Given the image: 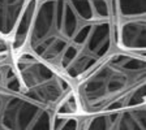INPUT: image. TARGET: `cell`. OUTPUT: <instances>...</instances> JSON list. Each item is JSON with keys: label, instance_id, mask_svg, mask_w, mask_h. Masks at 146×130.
Returning <instances> with one entry per match:
<instances>
[{"label": "cell", "instance_id": "7a4b0ae2", "mask_svg": "<svg viewBox=\"0 0 146 130\" xmlns=\"http://www.w3.org/2000/svg\"><path fill=\"white\" fill-rule=\"evenodd\" d=\"M80 116L146 106L145 53L111 52L73 83Z\"/></svg>", "mask_w": 146, "mask_h": 130}, {"label": "cell", "instance_id": "8992f818", "mask_svg": "<svg viewBox=\"0 0 146 130\" xmlns=\"http://www.w3.org/2000/svg\"><path fill=\"white\" fill-rule=\"evenodd\" d=\"M29 0H0V34L11 39Z\"/></svg>", "mask_w": 146, "mask_h": 130}, {"label": "cell", "instance_id": "52a82bcc", "mask_svg": "<svg viewBox=\"0 0 146 130\" xmlns=\"http://www.w3.org/2000/svg\"><path fill=\"white\" fill-rule=\"evenodd\" d=\"M112 22L145 18L146 0H110Z\"/></svg>", "mask_w": 146, "mask_h": 130}, {"label": "cell", "instance_id": "9c48e42d", "mask_svg": "<svg viewBox=\"0 0 146 130\" xmlns=\"http://www.w3.org/2000/svg\"><path fill=\"white\" fill-rule=\"evenodd\" d=\"M7 52H11V42L8 38L0 34V55L7 53Z\"/></svg>", "mask_w": 146, "mask_h": 130}, {"label": "cell", "instance_id": "5b68a950", "mask_svg": "<svg viewBox=\"0 0 146 130\" xmlns=\"http://www.w3.org/2000/svg\"><path fill=\"white\" fill-rule=\"evenodd\" d=\"M77 130H146V106L80 116Z\"/></svg>", "mask_w": 146, "mask_h": 130}, {"label": "cell", "instance_id": "3957f363", "mask_svg": "<svg viewBox=\"0 0 146 130\" xmlns=\"http://www.w3.org/2000/svg\"><path fill=\"white\" fill-rule=\"evenodd\" d=\"M58 111L24 88L12 52L0 55V130H55Z\"/></svg>", "mask_w": 146, "mask_h": 130}, {"label": "cell", "instance_id": "277c9868", "mask_svg": "<svg viewBox=\"0 0 146 130\" xmlns=\"http://www.w3.org/2000/svg\"><path fill=\"white\" fill-rule=\"evenodd\" d=\"M13 63L24 88L44 103L60 107L73 91L72 82L25 48L13 53Z\"/></svg>", "mask_w": 146, "mask_h": 130}, {"label": "cell", "instance_id": "6da1fadb", "mask_svg": "<svg viewBox=\"0 0 146 130\" xmlns=\"http://www.w3.org/2000/svg\"><path fill=\"white\" fill-rule=\"evenodd\" d=\"M113 47L110 0H36L24 48L72 83Z\"/></svg>", "mask_w": 146, "mask_h": 130}, {"label": "cell", "instance_id": "ba28073f", "mask_svg": "<svg viewBox=\"0 0 146 130\" xmlns=\"http://www.w3.org/2000/svg\"><path fill=\"white\" fill-rule=\"evenodd\" d=\"M35 3L36 0H29V3L25 7L22 15L18 18L16 29L13 31L12 36H11V39H9V42H11V52L12 53H17L21 49H24L25 43H26V38H27V33H29V29H30Z\"/></svg>", "mask_w": 146, "mask_h": 130}]
</instances>
